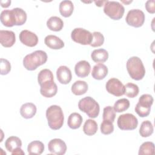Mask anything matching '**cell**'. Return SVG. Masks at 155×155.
<instances>
[{
  "label": "cell",
  "instance_id": "1",
  "mask_svg": "<svg viewBox=\"0 0 155 155\" xmlns=\"http://www.w3.org/2000/svg\"><path fill=\"white\" fill-rule=\"evenodd\" d=\"M46 117L51 129L57 130L62 127L64 116L61 107L56 105L50 106L46 110Z\"/></svg>",
  "mask_w": 155,
  "mask_h": 155
},
{
  "label": "cell",
  "instance_id": "2",
  "mask_svg": "<svg viewBox=\"0 0 155 155\" xmlns=\"http://www.w3.org/2000/svg\"><path fill=\"white\" fill-rule=\"evenodd\" d=\"M47 61V54L43 50H36L27 54L23 59L24 67L30 71L36 70L38 67L44 64Z\"/></svg>",
  "mask_w": 155,
  "mask_h": 155
},
{
  "label": "cell",
  "instance_id": "3",
  "mask_svg": "<svg viewBox=\"0 0 155 155\" xmlns=\"http://www.w3.org/2000/svg\"><path fill=\"white\" fill-rule=\"evenodd\" d=\"M127 70L130 77L136 81L142 79L145 74V69L142 61L137 56H133L128 59Z\"/></svg>",
  "mask_w": 155,
  "mask_h": 155
},
{
  "label": "cell",
  "instance_id": "4",
  "mask_svg": "<svg viewBox=\"0 0 155 155\" xmlns=\"http://www.w3.org/2000/svg\"><path fill=\"white\" fill-rule=\"evenodd\" d=\"M78 108L91 118H96L99 114L100 107L99 104L90 96L81 99L79 101Z\"/></svg>",
  "mask_w": 155,
  "mask_h": 155
},
{
  "label": "cell",
  "instance_id": "5",
  "mask_svg": "<svg viewBox=\"0 0 155 155\" xmlns=\"http://www.w3.org/2000/svg\"><path fill=\"white\" fill-rule=\"evenodd\" d=\"M153 97L149 94H142L139 99V102L135 107L136 113L141 117L148 116L151 111V107L153 103Z\"/></svg>",
  "mask_w": 155,
  "mask_h": 155
},
{
  "label": "cell",
  "instance_id": "6",
  "mask_svg": "<svg viewBox=\"0 0 155 155\" xmlns=\"http://www.w3.org/2000/svg\"><path fill=\"white\" fill-rule=\"evenodd\" d=\"M104 12L111 19L119 20L122 18L125 8L119 2L107 1L104 4Z\"/></svg>",
  "mask_w": 155,
  "mask_h": 155
},
{
  "label": "cell",
  "instance_id": "7",
  "mask_svg": "<svg viewBox=\"0 0 155 155\" xmlns=\"http://www.w3.org/2000/svg\"><path fill=\"white\" fill-rule=\"evenodd\" d=\"M138 120L131 113L121 114L117 119V126L122 130H133L137 128Z\"/></svg>",
  "mask_w": 155,
  "mask_h": 155
},
{
  "label": "cell",
  "instance_id": "8",
  "mask_svg": "<svg viewBox=\"0 0 155 155\" xmlns=\"http://www.w3.org/2000/svg\"><path fill=\"white\" fill-rule=\"evenodd\" d=\"M73 41L82 45H90L92 41L93 35L89 31L82 28H76L71 33Z\"/></svg>",
  "mask_w": 155,
  "mask_h": 155
},
{
  "label": "cell",
  "instance_id": "9",
  "mask_svg": "<svg viewBox=\"0 0 155 155\" xmlns=\"http://www.w3.org/2000/svg\"><path fill=\"white\" fill-rule=\"evenodd\" d=\"M128 25L134 27H141L145 21V14L139 9H132L128 11L125 18Z\"/></svg>",
  "mask_w": 155,
  "mask_h": 155
},
{
  "label": "cell",
  "instance_id": "10",
  "mask_svg": "<svg viewBox=\"0 0 155 155\" xmlns=\"http://www.w3.org/2000/svg\"><path fill=\"white\" fill-rule=\"evenodd\" d=\"M107 91L115 96H121L125 94V85L116 78L110 79L105 85Z\"/></svg>",
  "mask_w": 155,
  "mask_h": 155
},
{
  "label": "cell",
  "instance_id": "11",
  "mask_svg": "<svg viewBox=\"0 0 155 155\" xmlns=\"http://www.w3.org/2000/svg\"><path fill=\"white\" fill-rule=\"evenodd\" d=\"M49 151L56 155H63L67 151V145L64 140L61 139H51L48 143Z\"/></svg>",
  "mask_w": 155,
  "mask_h": 155
},
{
  "label": "cell",
  "instance_id": "12",
  "mask_svg": "<svg viewBox=\"0 0 155 155\" xmlns=\"http://www.w3.org/2000/svg\"><path fill=\"white\" fill-rule=\"evenodd\" d=\"M0 20L1 23L7 27L17 25V17L14 8L2 11L1 13Z\"/></svg>",
  "mask_w": 155,
  "mask_h": 155
},
{
  "label": "cell",
  "instance_id": "13",
  "mask_svg": "<svg viewBox=\"0 0 155 155\" xmlns=\"http://www.w3.org/2000/svg\"><path fill=\"white\" fill-rule=\"evenodd\" d=\"M19 40L23 44L30 47L36 46L38 42L37 35L35 33L27 30H24L21 31Z\"/></svg>",
  "mask_w": 155,
  "mask_h": 155
},
{
  "label": "cell",
  "instance_id": "14",
  "mask_svg": "<svg viewBox=\"0 0 155 155\" xmlns=\"http://www.w3.org/2000/svg\"><path fill=\"white\" fill-rule=\"evenodd\" d=\"M40 93L45 97H51L55 96L58 91L57 85L54 83V80H50L44 82L40 85Z\"/></svg>",
  "mask_w": 155,
  "mask_h": 155
},
{
  "label": "cell",
  "instance_id": "15",
  "mask_svg": "<svg viewBox=\"0 0 155 155\" xmlns=\"http://www.w3.org/2000/svg\"><path fill=\"white\" fill-rule=\"evenodd\" d=\"M56 76L58 81L62 84H68L72 79L71 70L65 65L60 66L57 69Z\"/></svg>",
  "mask_w": 155,
  "mask_h": 155
},
{
  "label": "cell",
  "instance_id": "16",
  "mask_svg": "<svg viewBox=\"0 0 155 155\" xmlns=\"http://www.w3.org/2000/svg\"><path fill=\"white\" fill-rule=\"evenodd\" d=\"M16 41L15 34L12 31L0 30V42L4 47H11Z\"/></svg>",
  "mask_w": 155,
  "mask_h": 155
},
{
  "label": "cell",
  "instance_id": "17",
  "mask_svg": "<svg viewBox=\"0 0 155 155\" xmlns=\"http://www.w3.org/2000/svg\"><path fill=\"white\" fill-rule=\"evenodd\" d=\"M90 70L91 66L90 63L84 60L76 63L74 67L75 73L79 78H85L88 76Z\"/></svg>",
  "mask_w": 155,
  "mask_h": 155
},
{
  "label": "cell",
  "instance_id": "18",
  "mask_svg": "<svg viewBox=\"0 0 155 155\" xmlns=\"http://www.w3.org/2000/svg\"><path fill=\"white\" fill-rule=\"evenodd\" d=\"M44 42L47 47L54 50L61 49L64 47L63 41L55 35L47 36L44 39Z\"/></svg>",
  "mask_w": 155,
  "mask_h": 155
},
{
  "label": "cell",
  "instance_id": "19",
  "mask_svg": "<svg viewBox=\"0 0 155 155\" xmlns=\"http://www.w3.org/2000/svg\"><path fill=\"white\" fill-rule=\"evenodd\" d=\"M108 74V68L102 63H99L95 65L92 70L91 76L97 80L104 79Z\"/></svg>",
  "mask_w": 155,
  "mask_h": 155
},
{
  "label": "cell",
  "instance_id": "20",
  "mask_svg": "<svg viewBox=\"0 0 155 155\" xmlns=\"http://www.w3.org/2000/svg\"><path fill=\"white\" fill-rule=\"evenodd\" d=\"M36 105L31 102L23 104L20 108V114L25 119L32 118L36 113Z\"/></svg>",
  "mask_w": 155,
  "mask_h": 155
},
{
  "label": "cell",
  "instance_id": "21",
  "mask_svg": "<svg viewBox=\"0 0 155 155\" xmlns=\"http://www.w3.org/2000/svg\"><path fill=\"white\" fill-rule=\"evenodd\" d=\"M59 12L62 16L68 18L72 15L74 10V5L71 1H62L59 4Z\"/></svg>",
  "mask_w": 155,
  "mask_h": 155
},
{
  "label": "cell",
  "instance_id": "22",
  "mask_svg": "<svg viewBox=\"0 0 155 155\" xmlns=\"http://www.w3.org/2000/svg\"><path fill=\"white\" fill-rule=\"evenodd\" d=\"M47 26L51 31H61L64 27L63 21L58 16H51L47 21Z\"/></svg>",
  "mask_w": 155,
  "mask_h": 155
},
{
  "label": "cell",
  "instance_id": "23",
  "mask_svg": "<svg viewBox=\"0 0 155 155\" xmlns=\"http://www.w3.org/2000/svg\"><path fill=\"white\" fill-rule=\"evenodd\" d=\"M91 57L92 60L97 63L105 62L108 58V51L103 48L94 50L91 54Z\"/></svg>",
  "mask_w": 155,
  "mask_h": 155
},
{
  "label": "cell",
  "instance_id": "24",
  "mask_svg": "<svg viewBox=\"0 0 155 155\" xmlns=\"http://www.w3.org/2000/svg\"><path fill=\"white\" fill-rule=\"evenodd\" d=\"M22 146L21 140L16 136H10L7 139L5 142V147L7 150L11 153Z\"/></svg>",
  "mask_w": 155,
  "mask_h": 155
},
{
  "label": "cell",
  "instance_id": "25",
  "mask_svg": "<svg viewBox=\"0 0 155 155\" xmlns=\"http://www.w3.org/2000/svg\"><path fill=\"white\" fill-rule=\"evenodd\" d=\"M88 89L87 83L84 81H77L71 86L72 93L76 95L80 96L85 94Z\"/></svg>",
  "mask_w": 155,
  "mask_h": 155
},
{
  "label": "cell",
  "instance_id": "26",
  "mask_svg": "<svg viewBox=\"0 0 155 155\" xmlns=\"http://www.w3.org/2000/svg\"><path fill=\"white\" fill-rule=\"evenodd\" d=\"M44 150L43 143L39 140L31 142L27 147V151L29 154H41Z\"/></svg>",
  "mask_w": 155,
  "mask_h": 155
},
{
  "label": "cell",
  "instance_id": "27",
  "mask_svg": "<svg viewBox=\"0 0 155 155\" xmlns=\"http://www.w3.org/2000/svg\"><path fill=\"white\" fill-rule=\"evenodd\" d=\"M82 117L78 113H71L68 118V126L71 129H77L80 127L82 122Z\"/></svg>",
  "mask_w": 155,
  "mask_h": 155
},
{
  "label": "cell",
  "instance_id": "28",
  "mask_svg": "<svg viewBox=\"0 0 155 155\" xmlns=\"http://www.w3.org/2000/svg\"><path fill=\"white\" fill-rule=\"evenodd\" d=\"M83 131L87 136H93L97 131V124L96 122L93 119H87L84 125Z\"/></svg>",
  "mask_w": 155,
  "mask_h": 155
},
{
  "label": "cell",
  "instance_id": "29",
  "mask_svg": "<svg viewBox=\"0 0 155 155\" xmlns=\"http://www.w3.org/2000/svg\"><path fill=\"white\" fill-rule=\"evenodd\" d=\"M154 131L153 126L149 120H145L142 122L140 128L139 134L143 137H147L151 136Z\"/></svg>",
  "mask_w": 155,
  "mask_h": 155
},
{
  "label": "cell",
  "instance_id": "30",
  "mask_svg": "<svg viewBox=\"0 0 155 155\" xmlns=\"http://www.w3.org/2000/svg\"><path fill=\"white\" fill-rule=\"evenodd\" d=\"M154 144L152 142H143L139 150V155L143 154H154Z\"/></svg>",
  "mask_w": 155,
  "mask_h": 155
},
{
  "label": "cell",
  "instance_id": "31",
  "mask_svg": "<svg viewBox=\"0 0 155 155\" xmlns=\"http://www.w3.org/2000/svg\"><path fill=\"white\" fill-rule=\"evenodd\" d=\"M139 89L136 84L133 83H127L125 85V94L127 97L134 98L139 94Z\"/></svg>",
  "mask_w": 155,
  "mask_h": 155
},
{
  "label": "cell",
  "instance_id": "32",
  "mask_svg": "<svg viewBox=\"0 0 155 155\" xmlns=\"http://www.w3.org/2000/svg\"><path fill=\"white\" fill-rule=\"evenodd\" d=\"M130 101L125 98L117 100L114 104L113 108L115 112L121 113L126 111L130 107Z\"/></svg>",
  "mask_w": 155,
  "mask_h": 155
},
{
  "label": "cell",
  "instance_id": "33",
  "mask_svg": "<svg viewBox=\"0 0 155 155\" xmlns=\"http://www.w3.org/2000/svg\"><path fill=\"white\" fill-rule=\"evenodd\" d=\"M50 80H54L53 74L50 70L46 68L40 71L38 75V81L39 85Z\"/></svg>",
  "mask_w": 155,
  "mask_h": 155
},
{
  "label": "cell",
  "instance_id": "34",
  "mask_svg": "<svg viewBox=\"0 0 155 155\" xmlns=\"http://www.w3.org/2000/svg\"><path fill=\"white\" fill-rule=\"evenodd\" d=\"M93 39L91 44H90V46L93 47H97L101 46L104 42V35L99 32V31H94L92 33Z\"/></svg>",
  "mask_w": 155,
  "mask_h": 155
},
{
  "label": "cell",
  "instance_id": "35",
  "mask_svg": "<svg viewBox=\"0 0 155 155\" xmlns=\"http://www.w3.org/2000/svg\"><path fill=\"white\" fill-rule=\"evenodd\" d=\"M116 117V113L114 108L111 106L105 107L103 110L102 118L103 120H106L113 122Z\"/></svg>",
  "mask_w": 155,
  "mask_h": 155
},
{
  "label": "cell",
  "instance_id": "36",
  "mask_svg": "<svg viewBox=\"0 0 155 155\" xmlns=\"http://www.w3.org/2000/svg\"><path fill=\"white\" fill-rule=\"evenodd\" d=\"M114 131V125L113 122L103 120V122L101 124V131L102 134L107 135L112 133Z\"/></svg>",
  "mask_w": 155,
  "mask_h": 155
},
{
  "label": "cell",
  "instance_id": "37",
  "mask_svg": "<svg viewBox=\"0 0 155 155\" xmlns=\"http://www.w3.org/2000/svg\"><path fill=\"white\" fill-rule=\"evenodd\" d=\"M17 17V25H22L24 24L27 20V14L21 8H14Z\"/></svg>",
  "mask_w": 155,
  "mask_h": 155
},
{
  "label": "cell",
  "instance_id": "38",
  "mask_svg": "<svg viewBox=\"0 0 155 155\" xmlns=\"http://www.w3.org/2000/svg\"><path fill=\"white\" fill-rule=\"evenodd\" d=\"M0 68H1V74L5 75L7 74L11 70V65L10 62L5 59L1 58L0 63Z\"/></svg>",
  "mask_w": 155,
  "mask_h": 155
},
{
  "label": "cell",
  "instance_id": "39",
  "mask_svg": "<svg viewBox=\"0 0 155 155\" xmlns=\"http://www.w3.org/2000/svg\"><path fill=\"white\" fill-rule=\"evenodd\" d=\"M154 0H149L147 1L145 3V8L147 11L151 14L155 13V8H154Z\"/></svg>",
  "mask_w": 155,
  "mask_h": 155
},
{
  "label": "cell",
  "instance_id": "40",
  "mask_svg": "<svg viewBox=\"0 0 155 155\" xmlns=\"http://www.w3.org/2000/svg\"><path fill=\"white\" fill-rule=\"evenodd\" d=\"M1 5L2 7L7 8L10 6L11 4V1H1Z\"/></svg>",
  "mask_w": 155,
  "mask_h": 155
},
{
  "label": "cell",
  "instance_id": "41",
  "mask_svg": "<svg viewBox=\"0 0 155 155\" xmlns=\"http://www.w3.org/2000/svg\"><path fill=\"white\" fill-rule=\"evenodd\" d=\"M12 155L14 154H25V153L22 151V150L21 148H19L18 149H16V150H15L12 153Z\"/></svg>",
  "mask_w": 155,
  "mask_h": 155
},
{
  "label": "cell",
  "instance_id": "42",
  "mask_svg": "<svg viewBox=\"0 0 155 155\" xmlns=\"http://www.w3.org/2000/svg\"><path fill=\"white\" fill-rule=\"evenodd\" d=\"M107 2V1H94L96 5L98 7H102L103 5L105 4V3Z\"/></svg>",
  "mask_w": 155,
  "mask_h": 155
},
{
  "label": "cell",
  "instance_id": "43",
  "mask_svg": "<svg viewBox=\"0 0 155 155\" xmlns=\"http://www.w3.org/2000/svg\"><path fill=\"white\" fill-rule=\"evenodd\" d=\"M122 2H123L124 3H125V4H128V3H130V2H132V1H129V2H127V1H122Z\"/></svg>",
  "mask_w": 155,
  "mask_h": 155
}]
</instances>
